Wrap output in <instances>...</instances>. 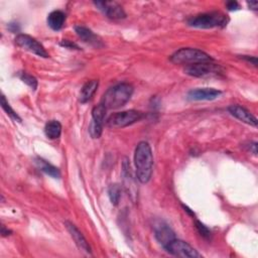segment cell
I'll list each match as a JSON object with an SVG mask.
<instances>
[{"label":"cell","instance_id":"23","mask_svg":"<svg viewBox=\"0 0 258 258\" xmlns=\"http://www.w3.org/2000/svg\"><path fill=\"white\" fill-rule=\"evenodd\" d=\"M18 77H19V79L23 83H25L28 87H30L31 90H33V91L36 90V88H37V80H36L35 77H33L32 75H29V74H27L25 72L19 73Z\"/></svg>","mask_w":258,"mask_h":258},{"label":"cell","instance_id":"18","mask_svg":"<svg viewBox=\"0 0 258 258\" xmlns=\"http://www.w3.org/2000/svg\"><path fill=\"white\" fill-rule=\"evenodd\" d=\"M46 21L51 29L59 30L64 25L66 14L61 10H53L47 15Z\"/></svg>","mask_w":258,"mask_h":258},{"label":"cell","instance_id":"25","mask_svg":"<svg viewBox=\"0 0 258 258\" xmlns=\"http://www.w3.org/2000/svg\"><path fill=\"white\" fill-rule=\"evenodd\" d=\"M60 45L67 47V48H71V49H73V48H74V49H79V46H78L76 43H74V42H72V41H70V40H68V39L61 40Z\"/></svg>","mask_w":258,"mask_h":258},{"label":"cell","instance_id":"3","mask_svg":"<svg viewBox=\"0 0 258 258\" xmlns=\"http://www.w3.org/2000/svg\"><path fill=\"white\" fill-rule=\"evenodd\" d=\"M228 21L229 18L225 14L218 11H212L191 16L186 20V23L190 27L209 29L215 27H225Z\"/></svg>","mask_w":258,"mask_h":258},{"label":"cell","instance_id":"12","mask_svg":"<svg viewBox=\"0 0 258 258\" xmlns=\"http://www.w3.org/2000/svg\"><path fill=\"white\" fill-rule=\"evenodd\" d=\"M75 31L79 36V38L85 43L97 48L104 46L102 39L96 33H94L90 28L83 25H77L75 26Z\"/></svg>","mask_w":258,"mask_h":258},{"label":"cell","instance_id":"22","mask_svg":"<svg viewBox=\"0 0 258 258\" xmlns=\"http://www.w3.org/2000/svg\"><path fill=\"white\" fill-rule=\"evenodd\" d=\"M1 107H2V109L6 112V114H7L11 119H13V120H15V121H18V122L21 121V118H20V117L18 116V114L10 107V105H9L8 101L6 100V98H5L4 95L1 96Z\"/></svg>","mask_w":258,"mask_h":258},{"label":"cell","instance_id":"1","mask_svg":"<svg viewBox=\"0 0 258 258\" xmlns=\"http://www.w3.org/2000/svg\"><path fill=\"white\" fill-rule=\"evenodd\" d=\"M134 163L136 168V178L141 183L149 181L152 174L153 155L148 142L141 141L137 144L134 151Z\"/></svg>","mask_w":258,"mask_h":258},{"label":"cell","instance_id":"19","mask_svg":"<svg viewBox=\"0 0 258 258\" xmlns=\"http://www.w3.org/2000/svg\"><path fill=\"white\" fill-rule=\"evenodd\" d=\"M34 162H35L36 166L39 168V170H41L45 174L49 175L50 177H52V178L60 177L59 169L57 167H55L54 165H52L51 163H49L48 161H46L45 159H43L41 157H35Z\"/></svg>","mask_w":258,"mask_h":258},{"label":"cell","instance_id":"13","mask_svg":"<svg viewBox=\"0 0 258 258\" xmlns=\"http://www.w3.org/2000/svg\"><path fill=\"white\" fill-rule=\"evenodd\" d=\"M228 111L232 116H234L238 120H240L250 126H253V127L257 126L256 117L250 111H248L246 108H244L240 105H231L228 107Z\"/></svg>","mask_w":258,"mask_h":258},{"label":"cell","instance_id":"27","mask_svg":"<svg viewBox=\"0 0 258 258\" xmlns=\"http://www.w3.org/2000/svg\"><path fill=\"white\" fill-rule=\"evenodd\" d=\"M241 58H243V59L247 60L248 62L252 63V64H253L254 67H256V66H257V58H256V56H249V55H241Z\"/></svg>","mask_w":258,"mask_h":258},{"label":"cell","instance_id":"4","mask_svg":"<svg viewBox=\"0 0 258 258\" xmlns=\"http://www.w3.org/2000/svg\"><path fill=\"white\" fill-rule=\"evenodd\" d=\"M169 59L175 64H185V67L198 62L213 61V58L208 53L192 47H182L177 49L170 55Z\"/></svg>","mask_w":258,"mask_h":258},{"label":"cell","instance_id":"24","mask_svg":"<svg viewBox=\"0 0 258 258\" xmlns=\"http://www.w3.org/2000/svg\"><path fill=\"white\" fill-rule=\"evenodd\" d=\"M195 225H196V228H197L199 234H200L203 238H205V239H207V240H210V239H211V237H212V232H211V230H210L205 224H203V223L200 222V221H196Z\"/></svg>","mask_w":258,"mask_h":258},{"label":"cell","instance_id":"5","mask_svg":"<svg viewBox=\"0 0 258 258\" xmlns=\"http://www.w3.org/2000/svg\"><path fill=\"white\" fill-rule=\"evenodd\" d=\"M143 117V113L137 110H127L112 114L107 119V126L110 128H124L139 121Z\"/></svg>","mask_w":258,"mask_h":258},{"label":"cell","instance_id":"21","mask_svg":"<svg viewBox=\"0 0 258 258\" xmlns=\"http://www.w3.org/2000/svg\"><path fill=\"white\" fill-rule=\"evenodd\" d=\"M108 196L112 203V205L117 206L119 204L120 198H121V186L118 183L111 184L108 187Z\"/></svg>","mask_w":258,"mask_h":258},{"label":"cell","instance_id":"30","mask_svg":"<svg viewBox=\"0 0 258 258\" xmlns=\"http://www.w3.org/2000/svg\"><path fill=\"white\" fill-rule=\"evenodd\" d=\"M247 5L250 7V9L252 10H257L258 8V2L257 1H248Z\"/></svg>","mask_w":258,"mask_h":258},{"label":"cell","instance_id":"17","mask_svg":"<svg viewBox=\"0 0 258 258\" xmlns=\"http://www.w3.org/2000/svg\"><path fill=\"white\" fill-rule=\"evenodd\" d=\"M98 87H99L98 80H91L86 82L81 89V92L79 95V101L81 103H87L88 101H90L92 97L95 95Z\"/></svg>","mask_w":258,"mask_h":258},{"label":"cell","instance_id":"7","mask_svg":"<svg viewBox=\"0 0 258 258\" xmlns=\"http://www.w3.org/2000/svg\"><path fill=\"white\" fill-rule=\"evenodd\" d=\"M15 43L19 47H21V48H23L27 51H30V52H32V53H34V54H36L40 57H44V58L49 57V54L45 50L43 45L30 35L18 34L15 37Z\"/></svg>","mask_w":258,"mask_h":258},{"label":"cell","instance_id":"31","mask_svg":"<svg viewBox=\"0 0 258 258\" xmlns=\"http://www.w3.org/2000/svg\"><path fill=\"white\" fill-rule=\"evenodd\" d=\"M1 234H2L3 237H6V236H8V235L11 234V231L8 230V229H6V227H5L4 225H2V226H1Z\"/></svg>","mask_w":258,"mask_h":258},{"label":"cell","instance_id":"14","mask_svg":"<svg viewBox=\"0 0 258 258\" xmlns=\"http://www.w3.org/2000/svg\"><path fill=\"white\" fill-rule=\"evenodd\" d=\"M64 226L67 228V230L69 231V233L71 234V237L73 238V240L75 241L76 245L83 251H85L88 254H91V247L87 241V239L84 237V235L82 234V232L77 228V226L69 221L64 222Z\"/></svg>","mask_w":258,"mask_h":258},{"label":"cell","instance_id":"15","mask_svg":"<svg viewBox=\"0 0 258 258\" xmlns=\"http://www.w3.org/2000/svg\"><path fill=\"white\" fill-rule=\"evenodd\" d=\"M123 181H124V187L125 189L127 190L128 192V196L130 195L131 198H133L132 196H135L137 195V188H136V184H135V180H134V177H133V174H132V171H131V166H130V163L125 160L123 162Z\"/></svg>","mask_w":258,"mask_h":258},{"label":"cell","instance_id":"29","mask_svg":"<svg viewBox=\"0 0 258 258\" xmlns=\"http://www.w3.org/2000/svg\"><path fill=\"white\" fill-rule=\"evenodd\" d=\"M8 29H9L11 32L15 33V32H18L20 28H19L18 23H9V24H8Z\"/></svg>","mask_w":258,"mask_h":258},{"label":"cell","instance_id":"20","mask_svg":"<svg viewBox=\"0 0 258 258\" xmlns=\"http://www.w3.org/2000/svg\"><path fill=\"white\" fill-rule=\"evenodd\" d=\"M44 133L49 139H57L61 134V124L57 120H50L45 124Z\"/></svg>","mask_w":258,"mask_h":258},{"label":"cell","instance_id":"8","mask_svg":"<svg viewBox=\"0 0 258 258\" xmlns=\"http://www.w3.org/2000/svg\"><path fill=\"white\" fill-rule=\"evenodd\" d=\"M106 108L100 103L92 110V121L89 126V133L93 138H99L103 131V124L106 115Z\"/></svg>","mask_w":258,"mask_h":258},{"label":"cell","instance_id":"10","mask_svg":"<svg viewBox=\"0 0 258 258\" xmlns=\"http://www.w3.org/2000/svg\"><path fill=\"white\" fill-rule=\"evenodd\" d=\"M94 4L100 11H102L110 19H123L126 16L124 9L117 2L95 1Z\"/></svg>","mask_w":258,"mask_h":258},{"label":"cell","instance_id":"6","mask_svg":"<svg viewBox=\"0 0 258 258\" xmlns=\"http://www.w3.org/2000/svg\"><path fill=\"white\" fill-rule=\"evenodd\" d=\"M164 250L169 253L170 255L177 256V257H187V258H200L202 255L187 242L174 238L173 240L169 241L166 245L163 246Z\"/></svg>","mask_w":258,"mask_h":258},{"label":"cell","instance_id":"26","mask_svg":"<svg viewBox=\"0 0 258 258\" xmlns=\"http://www.w3.org/2000/svg\"><path fill=\"white\" fill-rule=\"evenodd\" d=\"M227 9L230 11H234V10H238L240 8V5L237 1H229L226 3Z\"/></svg>","mask_w":258,"mask_h":258},{"label":"cell","instance_id":"16","mask_svg":"<svg viewBox=\"0 0 258 258\" xmlns=\"http://www.w3.org/2000/svg\"><path fill=\"white\" fill-rule=\"evenodd\" d=\"M154 235L156 240L162 245V247L164 245H166L169 241L173 240L175 238L174 232L164 223H159L157 225H155L154 227Z\"/></svg>","mask_w":258,"mask_h":258},{"label":"cell","instance_id":"2","mask_svg":"<svg viewBox=\"0 0 258 258\" xmlns=\"http://www.w3.org/2000/svg\"><path fill=\"white\" fill-rule=\"evenodd\" d=\"M133 87L128 83H120L109 88L102 97L101 104L106 110L118 109L124 106L133 94Z\"/></svg>","mask_w":258,"mask_h":258},{"label":"cell","instance_id":"11","mask_svg":"<svg viewBox=\"0 0 258 258\" xmlns=\"http://www.w3.org/2000/svg\"><path fill=\"white\" fill-rule=\"evenodd\" d=\"M222 92L214 88H197L190 90L186 97L190 101H213L221 96Z\"/></svg>","mask_w":258,"mask_h":258},{"label":"cell","instance_id":"28","mask_svg":"<svg viewBox=\"0 0 258 258\" xmlns=\"http://www.w3.org/2000/svg\"><path fill=\"white\" fill-rule=\"evenodd\" d=\"M247 149L252 152L254 155H257V143L256 142H250L247 145Z\"/></svg>","mask_w":258,"mask_h":258},{"label":"cell","instance_id":"9","mask_svg":"<svg viewBox=\"0 0 258 258\" xmlns=\"http://www.w3.org/2000/svg\"><path fill=\"white\" fill-rule=\"evenodd\" d=\"M220 67L216 63H213L212 61H206V62H198L194 64L186 66L184 68V73L190 77L201 78V77H207L210 75H215L220 72Z\"/></svg>","mask_w":258,"mask_h":258}]
</instances>
